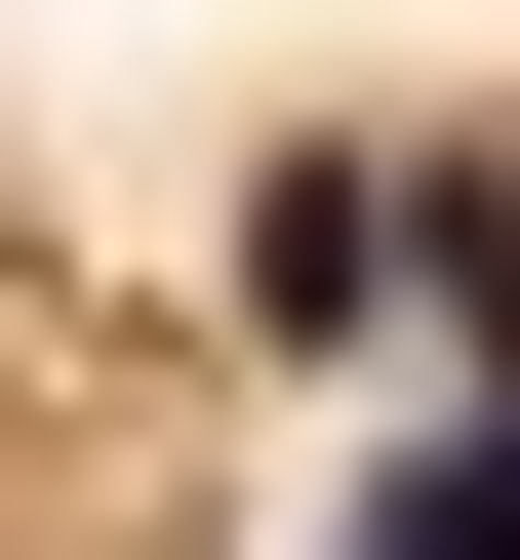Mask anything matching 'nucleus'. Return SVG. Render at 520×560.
Returning a JSON list of instances; mask_svg holds the SVG:
<instances>
[{"instance_id":"obj_1","label":"nucleus","mask_w":520,"mask_h":560,"mask_svg":"<svg viewBox=\"0 0 520 560\" xmlns=\"http://www.w3.org/2000/svg\"><path fill=\"white\" fill-rule=\"evenodd\" d=\"M241 320L360 361V320H401V161H280V200H241Z\"/></svg>"},{"instance_id":"obj_2","label":"nucleus","mask_w":520,"mask_h":560,"mask_svg":"<svg viewBox=\"0 0 520 560\" xmlns=\"http://www.w3.org/2000/svg\"><path fill=\"white\" fill-rule=\"evenodd\" d=\"M360 560H520V400H481V441H401V521H360Z\"/></svg>"}]
</instances>
